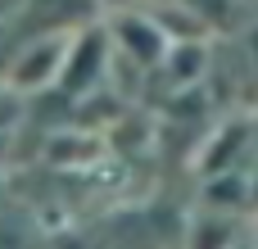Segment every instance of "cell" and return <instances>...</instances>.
<instances>
[{
  "instance_id": "2",
  "label": "cell",
  "mask_w": 258,
  "mask_h": 249,
  "mask_svg": "<svg viewBox=\"0 0 258 249\" xmlns=\"http://www.w3.org/2000/svg\"><path fill=\"white\" fill-rule=\"evenodd\" d=\"M109 36H113V50H118L122 59H132L136 68L163 64V54H168V45H172L154 14H118L113 27H109Z\"/></svg>"
},
{
  "instance_id": "1",
  "label": "cell",
  "mask_w": 258,
  "mask_h": 249,
  "mask_svg": "<svg viewBox=\"0 0 258 249\" xmlns=\"http://www.w3.org/2000/svg\"><path fill=\"white\" fill-rule=\"evenodd\" d=\"M104 64H109V36H100L95 27L68 36V54H63V68H59L63 95H91L95 82L104 77Z\"/></svg>"
},
{
  "instance_id": "3",
  "label": "cell",
  "mask_w": 258,
  "mask_h": 249,
  "mask_svg": "<svg viewBox=\"0 0 258 249\" xmlns=\"http://www.w3.org/2000/svg\"><path fill=\"white\" fill-rule=\"evenodd\" d=\"M63 54H68V32H54V36H36L23 54H14V68H9V82L14 86H50L59 82V68H63Z\"/></svg>"
},
{
  "instance_id": "4",
  "label": "cell",
  "mask_w": 258,
  "mask_h": 249,
  "mask_svg": "<svg viewBox=\"0 0 258 249\" xmlns=\"http://www.w3.org/2000/svg\"><path fill=\"white\" fill-rule=\"evenodd\" d=\"M249 209H258V172L249 177Z\"/></svg>"
}]
</instances>
